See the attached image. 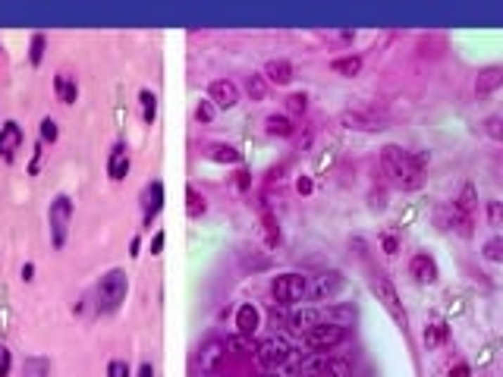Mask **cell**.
Masks as SVG:
<instances>
[{"label": "cell", "mask_w": 503, "mask_h": 377, "mask_svg": "<svg viewBox=\"0 0 503 377\" xmlns=\"http://www.w3.org/2000/svg\"><path fill=\"white\" fill-rule=\"evenodd\" d=\"M126 173H129V148L123 141H117L110 158H107V177L120 183V179H126Z\"/></svg>", "instance_id": "cell-16"}, {"label": "cell", "mask_w": 503, "mask_h": 377, "mask_svg": "<svg viewBox=\"0 0 503 377\" xmlns=\"http://www.w3.org/2000/svg\"><path fill=\"white\" fill-rule=\"evenodd\" d=\"M160 207H164V183H160V179H154V183H148V186H145V192H142L145 226H151V220L160 214Z\"/></svg>", "instance_id": "cell-12"}, {"label": "cell", "mask_w": 503, "mask_h": 377, "mask_svg": "<svg viewBox=\"0 0 503 377\" xmlns=\"http://www.w3.org/2000/svg\"><path fill=\"white\" fill-rule=\"evenodd\" d=\"M293 63L290 60H267L265 63V79L267 85H290L293 82Z\"/></svg>", "instance_id": "cell-18"}, {"label": "cell", "mask_w": 503, "mask_h": 377, "mask_svg": "<svg viewBox=\"0 0 503 377\" xmlns=\"http://www.w3.org/2000/svg\"><path fill=\"white\" fill-rule=\"evenodd\" d=\"M196 117H198V123H211V120H214V104H211V101H201Z\"/></svg>", "instance_id": "cell-38"}, {"label": "cell", "mask_w": 503, "mask_h": 377, "mask_svg": "<svg viewBox=\"0 0 503 377\" xmlns=\"http://www.w3.org/2000/svg\"><path fill=\"white\" fill-rule=\"evenodd\" d=\"M205 154L211 160H217V164H239V160H243V154H239L233 145H208Z\"/></svg>", "instance_id": "cell-24"}, {"label": "cell", "mask_w": 503, "mask_h": 377, "mask_svg": "<svg viewBox=\"0 0 503 377\" xmlns=\"http://www.w3.org/2000/svg\"><path fill=\"white\" fill-rule=\"evenodd\" d=\"M371 207H387V195L384 192H371Z\"/></svg>", "instance_id": "cell-46"}, {"label": "cell", "mask_w": 503, "mask_h": 377, "mask_svg": "<svg viewBox=\"0 0 503 377\" xmlns=\"http://www.w3.org/2000/svg\"><path fill=\"white\" fill-rule=\"evenodd\" d=\"M261 327V314H258V308L252 305V302H246V305H239V312H236V330L243 336H255V330Z\"/></svg>", "instance_id": "cell-19"}, {"label": "cell", "mask_w": 503, "mask_h": 377, "mask_svg": "<svg viewBox=\"0 0 503 377\" xmlns=\"http://www.w3.org/2000/svg\"><path fill=\"white\" fill-rule=\"evenodd\" d=\"M44 47H48V38H44V32H35L32 35V44H29V60L32 66H38L44 60Z\"/></svg>", "instance_id": "cell-31"}, {"label": "cell", "mask_w": 503, "mask_h": 377, "mask_svg": "<svg viewBox=\"0 0 503 377\" xmlns=\"http://www.w3.org/2000/svg\"><path fill=\"white\" fill-rule=\"evenodd\" d=\"M409 277H412L415 283H438V277H440L438 261H434L428 252H415L412 261H409Z\"/></svg>", "instance_id": "cell-11"}, {"label": "cell", "mask_w": 503, "mask_h": 377, "mask_svg": "<svg viewBox=\"0 0 503 377\" xmlns=\"http://www.w3.org/2000/svg\"><path fill=\"white\" fill-rule=\"evenodd\" d=\"M42 141L35 145V154H32V164H29V173H38V164H42Z\"/></svg>", "instance_id": "cell-44"}, {"label": "cell", "mask_w": 503, "mask_h": 377, "mask_svg": "<svg viewBox=\"0 0 503 377\" xmlns=\"http://www.w3.org/2000/svg\"><path fill=\"white\" fill-rule=\"evenodd\" d=\"M500 85H503V66H485V70H478V76H475V94H481V98L494 94Z\"/></svg>", "instance_id": "cell-15"}, {"label": "cell", "mask_w": 503, "mask_h": 377, "mask_svg": "<svg viewBox=\"0 0 503 377\" xmlns=\"http://www.w3.org/2000/svg\"><path fill=\"white\" fill-rule=\"evenodd\" d=\"M126 293H129L126 271H120V267L107 271L104 277L98 280V286H95V312L98 314H113L126 302Z\"/></svg>", "instance_id": "cell-2"}, {"label": "cell", "mask_w": 503, "mask_h": 377, "mask_svg": "<svg viewBox=\"0 0 503 377\" xmlns=\"http://www.w3.org/2000/svg\"><path fill=\"white\" fill-rule=\"evenodd\" d=\"M450 377H472V371H469L466 362H456V365L450 368Z\"/></svg>", "instance_id": "cell-43"}, {"label": "cell", "mask_w": 503, "mask_h": 377, "mask_svg": "<svg viewBox=\"0 0 503 377\" xmlns=\"http://www.w3.org/2000/svg\"><path fill=\"white\" fill-rule=\"evenodd\" d=\"M107 377H129V365L120 359H113L110 365H107Z\"/></svg>", "instance_id": "cell-37"}, {"label": "cell", "mask_w": 503, "mask_h": 377, "mask_svg": "<svg viewBox=\"0 0 503 377\" xmlns=\"http://www.w3.org/2000/svg\"><path fill=\"white\" fill-rule=\"evenodd\" d=\"M208 211V201H205V195H198V188H186V214H189L192 220H198L201 214Z\"/></svg>", "instance_id": "cell-25"}, {"label": "cell", "mask_w": 503, "mask_h": 377, "mask_svg": "<svg viewBox=\"0 0 503 377\" xmlns=\"http://www.w3.org/2000/svg\"><path fill=\"white\" fill-rule=\"evenodd\" d=\"M331 72H337V76H343V79H355L362 72V57H359V53L333 57L331 60Z\"/></svg>", "instance_id": "cell-22"}, {"label": "cell", "mask_w": 503, "mask_h": 377, "mask_svg": "<svg viewBox=\"0 0 503 377\" xmlns=\"http://www.w3.org/2000/svg\"><path fill=\"white\" fill-rule=\"evenodd\" d=\"M261 220H265V242L267 248H277L280 245V226H277V217H274L267 207H261Z\"/></svg>", "instance_id": "cell-27"}, {"label": "cell", "mask_w": 503, "mask_h": 377, "mask_svg": "<svg viewBox=\"0 0 503 377\" xmlns=\"http://www.w3.org/2000/svg\"><path fill=\"white\" fill-rule=\"evenodd\" d=\"M252 355L265 371H277V368H284L286 362H290L293 349H290V343L280 340V336H267V340H261L258 346H255Z\"/></svg>", "instance_id": "cell-7"}, {"label": "cell", "mask_w": 503, "mask_h": 377, "mask_svg": "<svg viewBox=\"0 0 503 377\" xmlns=\"http://www.w3.org/2000/svg\"><path fill=\"white\" fill-rule=\"evenodd\" d=\"M447 340H450V330H447V324H428V327H425V343H428L431 349L444 346Z\"/></svg>", "instance_id": "cell-29"}, {"label": "cell", "mask_w": 503, "mask_h": 377, "mask_svg": "<svg viewBox=\"0 0 503 377\" xmlns=\"http://www.w3.org/2000/svg\"><path fill=\"white\" fill-rule=\"evenodd\" d=\"M53 91H57V101H60V104H76V98H79V85H76V79L66 76V72L53 76Z\"/></svg>", "instance_id": "cell-21"}, {"label": "cell", "mask_w": 503, "mask_h": 377, "mask_svg": "<svg viewBox=\"0 0 503 377\" xmlns=\"http://www.w3.org/2000/svg\"><path fill=\"white\" fill-rule=\"evenodd\" d=\"M340 123H343L346 129H362V132L384 129V120H381L378 113H371V110H346L343 117H340Z\"/></svg>", "instance_id": "cell-13"}, {"label": "cell", "mask_w": 503, "mask_h": 377, "mask_svg": "<svg viewBox=\"0 0 503 377\" xmlns=\"http://www.w3.org/2000/svg\"><path fill=\"white\" fill-rule=\"evenodd\" d=\"M227 340H208V343H201L198 346V352H196V362H198V368L205 374H214L220 365L227 362Z\"/></svg>", "instance_id": "cell-8"}, {"label": "cell", "mask_w": 503, "mask_h": 377, "mask_svg": "<svg viewBox=\"0 0 503 377\" xmlns=\"http://www.w3.org/2000/svg\"><path fill=\"white\" fill-rule=\"evenodd\" d=\"M425 167H428V151H406L400 145H384L381 148V173L387 183L402 192H415L425 186Z\"/></svg>", "instance_id": "cell-1"}, {"label": "cell", "mask_w": 503, "mask_h": 377, "mask_svg": "<svg viewBox=\"0 0 503 377\" xmlns=\"http://www.w3.org/2000/svg\"><path fill=\"white\" fill-rule=\"evenodd\" d=\"M249 183H252L249 170H239V173H236V186H239V188H243V192H246V188H249Z\"/></svg>", "instance_id": "cell-45"}, {"label": "cell", "mask_w": 503, "mask_h": 377, "mask_svg": "<svg viewBox=\"0 0 503 377\" xmlns=\"http://www.w3.org/2000/svg\"><path fill=\"white\" fill-rule=\"evenodd\" d=\"M164 239H167L164 230L154 233V239H151V255H160V252H164Z\"/></svg>", "instance_id": "cell-41"}, {"label": "cell", "mask_w": 503, "mask_h": 377, "mask_svg": "<svg viewBox=\"0 0 503 377\" xmlns=\"http://www.w3.org/2000/svg\"><path fill=\"white\" fill-rule=\"evenodd\" d=\"M60 129H57V120L53 117H44L42 120V141H57Z\"/></svg>", "instance_id": "cell-34"}, {"label": "cell", "mask_w": 503, "mask_h": 377, "mask_svg": "<svg viewBox=\"0 0 503 377\" xmlns=\"http://www.w3.org/2000/svg\"><path fill=\"white\" fill-rule=\"evenodd\" d=\"M265 132L267 136H277V139H293L296 126H293V120L286 117V113H267L265 117Z\"/></svg>", "instance_id": "cell-20"}, {"label": "cell", "mask_w": 503, "mask_h": 377, "mask_svg": "<svg viewBox=\"0 0 503 377\" xmlns=\"http://www.w3.org/2000/svg\"><path fill=\"white\" fill-rule=\"evenodd\" d=\"M293 330H299V333H305V330H312L314 324H321V308H302L290 318Z\"/></svg>", "instance_id": "cell-23"}, {"label": "cell", "mask_w": 503, "mask_h": 377, "mask_svg": "<svg viewBox=\"0 0 503 377\" xmlns=\"http://www.w3.org/2000/svg\"><path fill=\"white\" fill-rule=\"evenodd\" d=\"M19 148H23V126H19L16 120H6V123L0 126V160L13 164Z\"/></svg>", "instance_id": "cell-9"}, {"label": "cell", "mask_w": 503, "mask_h": 377, "mask_svg": "<svg viewBox=\"0 0 503 377\" xmlns=\"http://www.w3.org/2000/svg\"><path fill=\"white\" fill-rule=\"evenodd\" d=\"M346 336H350V330H346L343 324L321 321V324H314L312 330H305V333H302V343H305V349H312V352L327 355V352H333L337 346H343Z\"/></svg>", "instance_id": "cell-3"}, {"label": "cell", "mask_w": 503, "mask_h": 377, "mask_svg": "<svg viewBox=\"0 0 503 377\" xmlns=\"http://www.w3.org/2000/svg\"><path fill=\"white\" fill-rule=\"evenodd\" d=\"M305 295H308V277L305 274L286 271V274H277V277L271 280V299L277 302V305H299Z\"/></svg>", "instance_id": "cell-4"}, {"label": "cell", "mask_w": 503, "mask_h": 377, "mask_svg": "<svg viewBox=\"0 0 503 377\" xmlns=\"http://www.w3.org/2000/svg\"><path fill=\"white\" fill-rule=\"evenodd\" d=\"M340 289H343V274L337 271H327L314 283H308V295H314V299H333Z\"/></svg>", "instance_id": "cell-14"}, {"label": "cell", "mask_w": 503, "mask_h": 377, "mask_svg": "<svg viewBox=\"0 0 503 377\" xmlns=\"http://www.w3.org/2000/svg\"><path fill=\"white\" fill-rule=\"evenodd\" d=\"M139 377H154V368H151V362H145V365L139 368Z\"/></svg>", "instance_id": "cell-48"}, {"label": "cell", "mask_w": 503, "mask_h": 377, "mask_svg": "<svg viewBox=\"0 0 503 377\" xmlns=\"http://www.w3.org/2000/svg\"><path fill=\"white\" fill-rule=\"evenodd\" d=\"M23 280H35V264H23Z\"/></svg>", "instance_id": "cell-47"}, {"label": "cell", "mask_w": 503, "mask_h": 377, "mask_svg": "<svg viewBox=\"0 0 503 377\" xmlns=\"http://www.w3.org/2000/svg\"><path fill=\"white\" fill-rule=\"evenodd\" d=\"M485 126H488V136H491L494 141H500V139H503V120H500V117H488V123H485Z\"/></svg>", "instance_id": "cell-35"}, {"label": "cell", "mask_w": 503, "mask_h": 377, "mask_svg": "<svg viewBox=\"0 0 503 377\" xmlns=\"http://www.w3.org/2000/svg\"><path fill=\"white\" fill-rule=\"evenodd\" d=\"M23 374L25 377H51V362L42 359V355H32V359H25Z\"/></svg>", "instance_id": "cell-28"}, {"label": "cell", "mask_w": 503, "mask_h": 377, "mask_svg": "<svg viewBox=\"0 0 503 377\" xmlns=\"http://www.w3.org/2000/svg\"><path fill=\"white\" fill-rule=\"evenodd\" d=\"M368 286H371V293L378 295V302L390 312V318L397 321L400 327H406V308H402V302H400V295H397V289H393V283L384 277L381 271H371V277H368Z\"/></svg>", "instance_id": "cell-6"}, {"label": "cell", "mask_w": 503, "mask_h": 377, "mask_svg": "<svg viewBox=\"0 0 503 377\" xmlns=\"http://www.w3.org/2000/svg\"><path fill=\"white\" fill-rule=\"evenodd\" d=\"M312 188H314V186H312V179H308V177H299V179H296V192H299V195H312Z\"/></svg>", "instance_id": "cell-42"}, {"label": "cell", "mask_w": 503, "mask_h": 377, "mask_svg": "<svg viewBox=\"0 0 503 377\" xmlns=\"http://www.w3.org/2000/svg\"><path fill=\"white\" fill-rule=\"evenodd\" d=\"M139 248H142V242H139V236H136V239L129 242V255H132V258H139Z\"/></svg>", "instance_id": "cell-49"}, {"label": "cell", "mask_w": 503, "mask_h": 377, "mask_svg": "<svg viewBox=\"0 0 503 377\" xmlns=\"http://www.w3.org/2000/svg\"><path fill=\"white\" fill-rule=\"evenodd\" d=\"M139 107H142V120L145 123H154V117H158V94L151 89H142L139 91Z\"/></svg>", "instance_id": "cell-26"}, {"label": "cell", "mask_w": 503, "mask_h": 377, "mask_svg": "<svg viewBox=\"0 0 503 377\" xmlns=\"http://www.w3.org/2000/svg\"><path fill=\"white\" fill-rule=\"evenodd\" d=\"M488 220H491V226H500V224H503L500 201H488Z\"/></svg>", "instance_id": "cell-39"}, {"label": "cell", "mask_w": 503, "mask_h": 377, "mask_svg": "<svg viewBox=\"0 0 503 377\" xmlns=\"http://www.w3.org/2000/svg\"><path fill=\"white\" fill-rule=\"evenodd\" d=\"M10 368H13V355H10V349L0 343V377H10Z\"/></svg>", "instance_id": "cell-36"}, {"label": "cell", "mask_w": 503, "mask_h": 377, "mask_svg": "<svg viewBox=\"0 0 503 377\" xmlns=\"http://www.w3.org/2000/svg\"><path fill=\"white\" fill-rule=\"evenodd\" d=\"M305 107H308V94L305 91H293L290 98H286V110L290 113H305Z\"/></svg>", "instance_id": "cell-32"}, {"label": "cell", "mask_w": 503, "mask_h": 377, "mask_svg": "<svg viewBox=\"0 0 503 377\" xmlns=\"http://www.w3.org/2000/svg\"><path fill=\"white\" fill-rule=\"evenodd\" d=\"M258 377H274V374H258Z\"/></svg>", "instance_id": "cell-50"}, {"label": "cell", "mask_w": 503, "mask_h": 377, "mask_svg": "<svg viewBox=\"0 0 503 377\" xmlns=\"http://www.w3.org/2000/svg\"><path fill=\"white\" fill-rule=\"evenodd\" d=\"M208 101L224 107V110H233V107L239 104V85L233 82V79H214V82L208 85Z\"/></svg>", "instance_id": "cell-10"}, {"label": "cell", "mask_w": 503, "mask_h": 377, "mask_svg": "<svg viewBox=\"0 0 503 377\" xmlns=\"http://www.w3.org/2000/svg\"><path fill=\"white\" fill-rule=\"evenodd\" d=\"M453 211L459 214V217H466V220H472L475 217V207H478V192H475V186L472 183H466L459 188V195L453 198Z\"/></svg>", "instance_id": "cell-17"}, {"label": "cell", "mask_w": 503, "mask_h": 377, "mask_svg": "<svg viewBox=\"0 0 503 377\" xmlns=\"http://www.w3.org/2000/svg\"><path fill=\"white\" fill-rule=\"evenodd\" d=\"M485 258L488 261H503V239L500 236H494V239L485 242Z\"/></svg>", "instance_id": "cell-33"}, {"label": "cell", "mask_w": 503, "mask_h": 377, "mask_svg": "<svg viewBox=\"0 0 503 377\" xmlns=\"http://www.w3.org/2000/svg\"><path fill=\"white\" fill-rule=\"evenodd\" d=\"M381 248H384L387 255H397L400 252V239H397V236H390V233H384V236H381Z\"/></svg>", "instance_id": "cell-40"}, {"label": "cell", "mask_w": 503, "mask_h": 377, "mask_svg": "<svg viewBox=\"0 0 503 377\" xmlns=\"http://www.w3.org/2000/svg\"><path fill=\"white\" fill-rule=\"evenodd\" d=\"M246 91H249L252 101H265L267 98V79L258 76V72H252V76L246 79Z\"/></svg>", "instance_id": "cell-30"}, {"label": "cell", "mask_w": 503, "mask_h": 377, "mask_svg": "<svg viewBox=\"0 0 503 377\" xmlns=\"http://www.w3.org/2000/svg\"><path fill=\"white\" fill-rule=\"evenodd\" d=\"M70 220H72V198L70 195H57L48 207V226H51V242L53 248L66 245V236H70Z\"/></svg>", "instance_id": "cell-5"}]
</instances>
